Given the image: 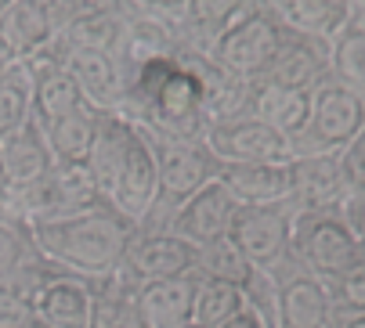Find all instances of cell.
<instances>
[{
	"mask_svg": "<svg viewBox=\"0 0 365 328\" xmlns=\"http://www.w3.org/2000/svg\"><path fill=\"white\" fill-rule=\"evenodd\" d=\"M123 116L138 130L170 141H202L206 127H210L202 105V83L181 51L127 69Z\"/></svg>",
	"mask_w": 365,
	"mask_h": 328,
	"instance_id": "cell-1",
	"label": "cell"
},
{
	"mask_svg": "<svg viewBox=\"0 0 365 328\" xmlns=\"http://www.w3.org/2000/svg\"><path fill=\"white\" fill-rule=\"evenodd\" d=\"M134 235H138V228L101 199L98 206H91L76 216H66V221L36 224L29 231V242L51 267L66 270V275L101 282L120 270Z\"/></svg>",
	"mask_w": 365,
	"mask_h": 328,
	"instance_id": "cell-2",
	"label": "cell"
},
{
	"mask_svg": "<svg viewBox=\"0 0 365 328\" xmlns=\"http://www.w3.org/2000/svg\"><path fill=\"white\" fill-rule=\"evenodd\" d=\"M145 134V130H141ZM155 155V174H160V191L148 209V216L141 221L138 231H167L170 216L210 181H217L221 162L214 159V152L202 141H170V137H152L145 134Z\"/></svg>",
	"mask_w": 365,
	"mask_h": 328,
	"instance_id": "cell-3",
	"label": "cell"
},
{
	"mask_svg": "<svg viewBox=\"0 0 365 328\" xmlns=\"http://www.w3.org/2000/svg\"><path fill=\"white\" fill-rule=\"evenodd\" d=\"M286 36H289V29L260 4V0H253L239 18H232L214 36L206 54H210V62L217 69H225L228 76H235L242 83H257L272 73Z\"/></svg>",
	"mask_w": 365,
	"mask_h": 328,
	"instance_id": "cell-4",
	"label": "cell"
},
{
	"mask_svg": "<svg viewBox=\"0 0 365 328\" xmlns=\"http://www.w3.org/2000/svg\"><path fill=\"white\" fill-rule=\"evenodd\" d=\"M365 127V97L340 80H326L311 90V116L293 141V155H340Z\"/></svg>",
	"mask_w": 365,
	"mask_h": 328,
	"instance_id": "cell-5",
	"label": "cell"
},
{
	"mask_svg": "<svg viewBox=\"0 0 365 328\" xmlns=\"http://www.w3.org/2000/svg\"><path fill=\"white\" fill-rule=\"evenodd\" d=\"M358 256H361V245L340 213H293L289 260L304 267L311 278L333 282Z\"/></svg>",
	"mask_w": 365,
	"mask_h": 328,
	"instance_id": "cell-6",
	"label": "cell"
},
{
	"mask_svg": "<svg viewBox=\"0 0 365 328\" xmlns=\"http://www.w3.org/2000/svg\"><path fill=\"white\" fill-rule=\"evenodd\" d=\"M289 206H235L225 238L246 256L250 267L275 270L282 260H289Z\"/></svg>",
	"mask_w": 365,
	"mask_h": 328,
	"instance_id": "cell-7",
	"label": "cell"
},
{
	"mask_svg": "<svg viewBox=\"0 0 365 328\" xmlns=\"http://www.w3.org/2000/svg\"><path fill=\"white\" fill-rule=\"evenodd\" d=\"M192 270H195V249L188 242H181L170 231H138L116 275L123 285L141 289L148 282L181 278L192 275Z\"/></svg>",
	"mask_w": 365,
	"mask_h": 328,
	"instance_id": "cell-8",
	"label": "cell"
},
{
	"mask_svg": "<svg viewBox=\"0 0 365 328\" xmlns=\"http://www.w3.org/2000/svg\"><path fill=\"white\" fill-rule=\"evenodd\" d=\"M202 144L214 152V159L221 166H232V162H282L293 159L289 141L253 116H235V120H221L210 123L202 134Z\"/></svg>",
	"mask_w": 365,
	"mask_h": 328,
	"instance_id": "cell-9",
	"label": "cell"
},
{
	"mask_svg": "<svg viewBox=\"0 0 365 328\" xmlns=\"http://www.w3.org/2000/svg\"><path fill=\"white\" fill-rule=\"evenodd\" d=\"M351 188L340 155H293L289 159V209L293 213H340Z\"/></svg>",
	"mask_w": 365,
	"mask_h": 328,
	"instance_id": "cell-10",
	"label": "cell"
},
{
	"mask_svg": "<svg viewBox=\"0 0 365 328\" xmlns=\"http://www.w3.org/2000/svg\"><path fill=\"white\" fill-rule=\"evenodd\" d=\"M279 285V324L275 328H329V296L326 282L311 278L293 260H282L275 270Z\"/></svg>",
	"mask_w": 365,
	"mask_h": 328,
	"instance_id": "cell-11",
	"label": "cell"
},
{
	"mask_svg": "<svg viewBox=\"0 0 365 328\" xmlns=\"http://www.w3.org/2000/svg\"><path fill=\"white\" fill-rule=\"evenodd\" d=\"M94 285L91 278L55 270L33 300V321L43 328H91Z\"/></svg>",
	"mask_w": 365,
	"mask_h": 328,
	"instance_id": "cell-12",
	"label": "cell"
},
{
	"mask_svg": "<svg viewBox=\"0 0 365 328\" xmlns=\"http://www.w3.org/2000/svg\"><path fill=\"white\" fill-rule=\"evenodd\" d=\"M232 213H235V199L221 188V181H210L170 216L167 231L178 235L181 242H188L192 249H202V245H210V242L228 235Z\"/></svg>",
	"mask_w": 365,
	"mask_h": 328,
	"instance_id": "cell-13",
	"label": "cell"
},
{
	"mask_svg": "<svg viewBox=\"0 0 365 328\" xmlns=\"http://www.w3.org/2000/svg\"><path fill=\"white\" fill-rule=\"evenodd\" d=\"M329 76H333V40L289 29L279 58L264 80H275V83L293 87V90H315Z\"/></svg>",
	"mask_w": 365,
	"mask_h": 328,
	"instance_id": "cell-14",
	"label": "cell"
},
{
	"mask_svg": "<svg viewBox=\"0 0 365 328\" xmlns=\"http://www.w3.org/2000/svg\"><path fill=\"white\" fill-rule=\"evenodd\" d=\"M155 191H160V174H155V155H152V144L148 137L138 130L134 144H130V155L123 162V170L109 191V206L116 213H123L134 228H141V221L148 216L152 202H155Z\"/></svg>",
	"mask_w": 365,
	"mask_h": 328,
	"instance_id": "cell-15",
	"label": "cell"
},
{
	"mask_svg": "<svg viewBox=\"0 0 365 328\" xmlns=\"http://www.w3.org/2000/svg\"><path fill=\"white\" fill-rule=\"evenodd\" d=\"M62 58L83 94V101L98 112H120L123 116V101H127V73L120 58L113 54H91V51H62Z\"/></svg>",
	"mask_w": 365,
	"mask_h": 328,
	"instance_id": "cell-16",
	"label": "cell"
},
{
	"mask_svg": "<svg viewBox=\"0 0 365 328\" xmlns=\"http://www.w3.org/2000/svg\"><path fill=\"white\" fill-rule=\"evenodd\" d=\"M55 40V18H51L47 0H11L0 8V51L15 65L29 62Z\"/></svg>",
	"mask_w": 365,
	"mask_h": 328,
	"instance_id": "cell-17",
	"label": "cell"
},
{
	"mask_svg": "<svg viewBox=\"0 0 365 328\" xmlns=\"http://www.w3.org/2000/svg\"><path fill=\"white\" fill-rule=\"evenodd\" d=\"M217 181L235 199V206H289V159L232 162L217 170Z\"/></svg>",
	"mask_w": 365,
	"mask_h": 328,
	"instance_id": "cell-18",
	"label": "cell"
},
{
	"mask_svg": "<svg viewBox=\"0 0 365 328\" xmlns=\"http://www.w3.org/2000/svg\"><path fill=\"white\" fill-rule=\"evenodd\" d=\"M246 116L275 127L293 148V141L304 134L307 116H311V90H293L275 80H257V83H250Z\"/></svg>",
	"mask_w": 365,
	"mask_h": 328,
	"instance_id": "cell-19",
	"label": "cell"
},
{
	"mask_svg": "<svg viewBox=\"0 0 365 328\" xmlns=\"http://www.w3.org/2000/svg\"><path fill=\"white\" fill-rule=\"evenodd\" d=\"M192 292H195V270L134 289L141 328H185L192 321Z\"/></svg>",
	"mask_w": 365,
	"mask_h": 328,
	"instance_id": "cell-20",
	"label": "cell"
},
{
	"mask_svg": "<svg viewBox=\"0 0 365 328\" xmlns=\"http://www.w3.org/2000/svg\"><path fill=\"white\" fill-rule=\"evenodd\" d=\"M134 137H138V127L127 116H120V112H106V116H101L98 137H94L87 159H83L101 199H109V191H113V184H116L120 170H123V162L130 155Z\"/></svg>",
	"mask_w": 365,
	"mask_h": 328,
	"instance_id": "cell-21",
	"label": "cell"
},
{
	"mask_svg": "<svg viewBox=\"0 0 365 328\" xmlns=\"http://www.w3.org/2000/svg\"><path fill=\"white\" fill-rule=\"evenodd\" d=\"M55 270L58 267H51L33 249L11 275L0 282V328H29L33 324V300Z\"/></svg>",
	"mask_w": 365,
	"mask_h": 328,
	"instance_id": "cell-22",
	"label": "cell"
},
{
	"mask_svg": "<svg viewBox=\"0 0 365 328\" xmlns=\"http://www.w3.org/2000/svg\"><path fill=\"white\" fill-rule=\"evenodd\" d=\"M55 159H51V148L43 141V130L36 120H29L22 130L8 134L0 141V170H4V184H33L40 181Z\"/></svg>",
	"mask_w": 365,
	"mask_h": 328,
	"instance_id": "cell-23",
	"label": "cell"
},
{
	"mask_svg": "<svg viewBox=\"0 0 365 328\" xmlns=\"http://www.w3.org/2000/svg\"><path fill=\"white\" fill-rule=\"evenodd\" d=\"M250 4L253 0H185V8L174 15V29H178L181 47L206 51L214 43V36L232 18H239Z\"/></svg>",
	"mask_w": 365,
	"mask_h": 328,
	"instance_id": "cell-24",
	"label": "cell"
},
{
	"mask_svg": "<svg viewBox=\"0 0 365 328\" xmlns=\"http://www.w3.org/2000/svg\"><path fill=\"white\" fill-rule=\"evenodd\" d=\"M260 4L293 33H315L333 40L351 22L347 0H260Z\"/></svg>",
	"mask_w": 365,
	"mask_h": 328,
	"instance_id": "cell-25",
	"label": "cell"
},
{
	"mask_svg": "<svg viewBox=\"0 0 365 328\" xmlns=\"http://www.w3.org/2000/svg\"><path fill=\"white\" fill-rule=\"evenodd\" d=\"M127 29H130V15L127 11H109V15H91L80 18L66 29L55 33V47L58 51H91V54H113L120 58L123 43H127Z\"/></svg>",
	"mask_w": 365,
	"mask_h": 328,
	"instance_id": "cell-26",
	"label": "cell"
},
{
	"mask_svg": "<svg viewBox=\"0 0 365 328\" xmlns=\"http://www.w3.org/2000/svg\"><path fill=\"white\" fill-rule=\"evenodd\" d=\"M101 116L106 112H98V108H91V105H80L69 116H62L55 123H43L40 130H43V141L51 148V159L55 162H83L94 137H98Z\"/></svg>",
	"mask_w": 365,
	"mask_h": 328,
	"instance_id": "cell-27",
	"label": "cell"
},
{
	"mask_svg": "<svg viewBox=\"0 0 365 328\" xmlns=\"http://www.w3.org/2000/svg\"><path fill=\"white\" fill-rule=\"evenodd\" d=\"M239 310H242V289H239V285L195 275L192 324H199V328H225Z\"/></svg>",
	"mask_w": 365,
	"mask_h": 328,
	"instance_id": "cell-28",
	"label": "cell"
},
{
	"mask_svg": "<svg viewBox=\"0 0 365 328\" xmlns=\"http://www.w3.org/2000/svg\"><path fill=\"white\" fill-rule=\"evenodd\" d=\"M91 328H141L134 289L120 282V275H109L94 285V314Z\"/></svg>",
	"mask_w": 365,
	"mask_h": 328,
	"instance_id": "cell-29",
	"label": "cell"
},
{
	"mask_svg": "<svg viewBox=\"0 0 365 328\" xmlns=\"http://www.w3.org/2000/svg\"><path fill=\"white\" fill-rule=\"evenodd\" d=\"M33 120V80L26 65H11L0 73V141L22 130Z\"/></svg>",
	"mask_w": 365,
	"mask_h": 328,
	"instance_id": "cell-30",
	"label": "cell"
},
{
	"mask_svg": "<svg viewBox=\"0 0 365 328\" xmlns=\"http://www.w3.org/2000/svg\"><path fill=\"white\" fill-rule=\"evenodd\" d=\"M326 296H329V321L333 324L365 314V253L347 270H340L333 282H326Z\"/></svg>",
	"mask_w": 365,
	"mask_h": 328,
	"instance_id": "cell-31",
	"label": "cell"
},
{
	"mask_svg": "<svg viewBox=\"0 0 365 328\" xmlns=\"http://www.w3.org/2000/svg\"><path fill=\"white\" fill-rule=\"evenodd\" d=\"M195 275L202 278H217V282H232V285H246V278L253 275V267L246 263V256L228 242V238H217L210 245L195 249Z\"/></svg>",
	"mask_w": 365,
	"mask_h": 328,
	"instance_id": "cell-32",
	"label": "cell"
},
{
	"mask_svg": "<svg viewBox=\"0 0 365 328\" xmlns=\"http://www.w3.org/2000/svg\"><path fill=\"white\" fill-rule=\"evenodd\" d=\"M242 307H246L250 314H257L268 328L279 324V285H275L272 270H257V267H253V275H250L246 285H242Z\"/></svg>",
	"mask_w": 365,
	"mask_h": 328,
	"instance_id": "cell-33",
	"label": "cell"
},
{
	"mask_svg": "<svg viewBox=\"0 0 365 328\" xmlns=\"http://www.w3.org/2000/svg\"><path fill=\"white\" fill-rule=\"evenodd\" d=\"M51 18H55V33L91 18V15H109V11H127V0H47Z\"/></svg>",
	"mask_w": 365,
	"mask_h": 328,
	"instance_id": "cell-34",
	"label": "cell"
},
{
	"mask_svg": "<svg viewBox=\"0 0 365 328\" xmlns=\"http://www.w3.org/2000/svg\"><path fill=\"white\" fill-rule=\"evenodd\" d=\"M29 253H33L29 235L0 221V282H4V278L11 275V270H15V267H19V263H22Z\"/></svg>",
	"mask_w": 365,
	"mask_h": 328,
	"instance_id": "cell-35",
	"label": "cell"
},
{
	"mask_svg": "<svg viewBox=\"0 0 365 328\" xmlns=\"http://www.w3.org/2000/svg\"><path fill=\"white\" fill-rule=\"evenodd\" d=\"M340 166H344L347 188H351V191H365V127H361V134L340 152Z\"/></svg>",
	"mask_w": 365,
	"mask_h": 328,
	"instance_id": "cell-36",
	"label": "cell"
},
{
	"mask_svg": "<svg viewBox=\"0 0 365 328\" xmlns=\"http://www.w3.org/2000/svg\"><path fill=\"white\" fill-rule=\"evenodd\" d=\"M340 216H344V224L351 228V235L358 238V245L365 253V191H351L344 209H340Z\"/></svg>",
	"mask_w": 365,
	"mask_h": 328,
	"instance_id": "cell-37",
	"label": "cell"
},
{
	"mask_svg": "<svg viewBox=\"0 0 365 328\" xmlns=\"http://www.w3.org/2000/svg\"><path fill=\"white\" fill-rule=\"evenodd\" d=\"M185 8V0H127V11L155 15V18H174Z\"/></svg>",
	"mask_w": 365,
	"mask_h": 328,
	"instance_id": "cell-38",
	"label": "cell"
},
{
	"mask_svg": "<svg viewBox=\"0 0 365 328\" xmlns=\"http://www.w3.org/2000/svg\"><path fill=\"white\" fill-rule=\"evenodd\" d=\"M225 328H268V324L260 321L257 314H250V310L242 307V310H239V314H235V317H232V321L225 324Z\"/></svg>",
	"mask_w": 365,
	"mask_h": 328,
	"instance_id": "cell-39",
	"label": "cell"
},
{
	"mask_svg": "<svg viewBox=\"0 0 365 328\" xmlns=\"http://www.w3.org/2000/svg\"><path fill=\"white\" fill-rule=\"evenodd\" d=\"M333 328H365V314H358V317H347V321H340V324H333Z\"/></svg>",
	"mask_w": 365,
	"mask_h": 328,
	"instance_id": "cell-40",
	"label": "cell"
},
{
	"mask_svg": "<svg viewBox=\"0 0 365 328\" xmlns=\"http://www.w3.org/2000/svg\"><path fill=\"white\" fill-rule=\"evenodd\" d=\"M8 4H11V0H0V8H8Z\"/></svg>",
	"mask_w": 365,
	"mask_h": 328,
	"instance_id": "cell-41",
	"label": "cell"
},
{
	"mask_svg": "<svg viewBox=\"0 0 365 328\" xmlns=\"http://www.w3.org/2000/svg\"><path fill=\"white\" fill-rule=\"evenodd\" d=\"M185 328H199V324H192V321H188V324H185Z\"/></svg>",
	"mask_w": 365,
	"mask_h": 328,
	"instance_id": "cell-42",
	"label": "cell"
},
{
	"mask_svg": "<svg viewBox=\"0 0 365 328\" xmlns=\"http://www.w3.org/2000/svg\"><path fill=\"white\" fill-rule=\"evenodd\" d=\"M29 328H43V324H36V321H33V324H29Z\"/></svg>",
	"mask_w": 365,
	"mask_h": 328,
	"instance_id": "cell-43",
	"label": "cell"
},
{
	"mask_svg": "<svg viewBox=\"0 0 365 328\" xmlns=\"http://www.w3.org/2000/svg\"><path fill=\"white\" fill-rule=\"evenodd\" d=\"M0 184H4V170H0Z\"/></svg>",
	"mask_w": 365,
	"mask_h": 328,
	"instance_id": "cell-44",
	"label": "cell"
},
{
	"mask_svg": "<svg viewBox=\"0 0 365 328\" xmlns=\"http://www.w3.org/2000/svg\"><path fill=\"white\" fill-rule=\"evenodd\" d=\"M347 4H361V0H347Z\"/></svg>",
	"mask_w": 365,
	"mask_h": 328,
	"instance_id": "cell-45",
	"label": "cell"
}]
</instances>
